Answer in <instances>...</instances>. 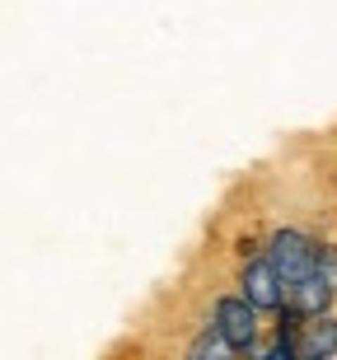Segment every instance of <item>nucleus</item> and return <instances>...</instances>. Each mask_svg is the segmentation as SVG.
Instances as JSON below:
<instances>
[{
  "instance_id": "obj_6",
  "label": "nucleus",
  "mask_w": 337,
  "mask_h": 360,
  "mask_svg": "<svg viewBox=\"0 0 337 360\" xmlns=\"http://www.w3.org/2000/svg\"><path fill=\"white\" fill-rule=\"evenodd\" d=\"M183 351H188L192 360H229V356H234L229 342L211 328V323H197V333L188 337V347H183Z\"/></svg>"
},
{
  "instance_id": "obj_1",
  "label": "nucleus",
  "mask_w": 337,
  "mask_h": 360,
  "mask_svg": "<svg viewBox=\"0 0 337 360\" xmlns=\"http://www.w3.org/2000/svg\"><path fill=\"white\" fill-rule=\"evenodd\" d=\"M262 319H267V314H262L248 295H239V290L216 295L211 309H206V323H211V328L229 342L234 356H248V351L262 342V333H267V323H262Z\"/></svg>"
},
{
  "instance_id": "obj_7",
  "label": "nucleus",
  "mask_w": 337,
  "mask_h": 360,
  "mask_svg": "<svg viewBox=\"0 0 337 360\" xmlns=\"http://www.w3.org/2000/svg\"><path fill=\"white\" fill-rule=\"evenodd\" d=\"M319 276L337 285V239H324V248H319Z\"/></svg>"
},
{
  "instance_id": "obj_4",
  "label": "nucleus",
  "mask_w": 337,
  "mask_h": 360,
  "mask_svg": "<svg viewBox=\"0 0 337 360\" xmlns=\"http://www.w3.org/2000/svg\"><path fill=\"white\" fill-rule=\"evenodd\" d=\"M300 360H337V309L319 314L300 333Z\"/></svg>"
},
{
  "instance_id": "obj_5",
  "label": "nucleus",
  "mask_w": 337,
  "mask_h": 360,
  "mask_svg": "<svg viewBox=\"0 0 337 360\" xmlns=\"http://www.w3.org/2000/svg\"><path fill=\"white\" fill-rule=\"evenodd\" d=\"M286 300L305 314V319H319V314H328V309H337V285H328L319 271L305 281H295L291 290H286Z\"/></svg>"
},
{
  "instance_id": "obj_3",
  "label": "nucleus",
  "mask_w": 337,
  "mask_h": 360,
  "mask_svg": "<svg viewBox=\"0 0 337 360\" xmlns=\"http://www.w3.org/2000/svg\"><path fill=\"white\" fill-rule=\"evenodd\" d=\"M234 290L248 295V300H253V304L272 319V314L286 304V290H291V285L281 281V271L272 267V257L257 248V253L239 257V267H234Z\"/></svg>"
},
{
  "instance_id": "obj_2",
  "label": "nucleus",
  "mask_w": 337,
  "mask_h": 360,
  "mask_svg": "<svg viewBox=\"0 0 337 360\" xmlns=\"http://www.w3.org/2000/svg\"><path fill=\"white\" fill-rule=\"evenodd\" d=\"M319 248H324V239L305 225H276L267 239H262V253L272 257V267L281 271L286 285H295V281L319 271Z\"/></svg>"
}]
</instances>
